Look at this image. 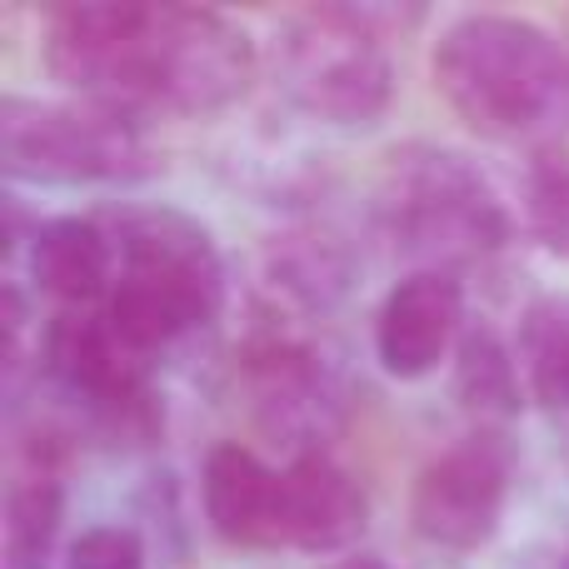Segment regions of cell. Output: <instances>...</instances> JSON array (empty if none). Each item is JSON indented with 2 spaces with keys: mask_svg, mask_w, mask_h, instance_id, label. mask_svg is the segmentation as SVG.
<instances>
[{
  "mask_svg": "<svg viewBox=\"0 0 569 569\" xmlns=\"http://www.w3.org/2000/svg\"><path fill=\"white\" fill-rule=\"evenodd\" d=\"M565 569H569V555H565Z\"/></svg>",
  "mask_w": 569,
  "mask_h": 569,
  "instance_id": "obj_18",
  "label": "cell"
},
{
  "mask_svg": "<svg viewBox=\"0 0 569 569\" xmlns=\"http://www.w3.org/2000/svg\"><path fill=\"white\" fill-rule=\"evenodd\" d=\"M150 555H146V540L140 530L130 525H90L70 540L66 560L60 569H146Z\"/></svg>",
  "mask_w": 569,
  "mask_h": 569,
  "instance_id": "obj_16",
  "label": "cell"
},
{
  "mask_svg": "<svg viewBox=\"0 0 569 569\" xmlns=\"http://www.w3.org/2000/svg\"><path fill=\"white\" fill-rule=\"evenodd\" d=\"M66 520V495L50 475H26L6 490V525H0V569H50Z\"/></svg>",
  "mask_w": 569,
  "mask_h": 569,
  "instance_id": "obj_12",
  "label": "cell"
},
{
  "mask_svg": "<svg viewBox=\"0 0 569 569\" xmlns=\"http://www.w3.org/2000/svg\"><path fill=\"white\" fill-rule=\"evenodd\" d=\"M510 500V450L500 435H470L420 470L410 490V530L430 550L470 555L495 540Z\"/></svg>",
  "mask_w": 569,
  "mask_h": 569,
  "instance_id": "obj_7",
  "label": "cell"
},
{
  "mask_svg": "<svg viewBox=\"0 0 569 569\" xmlns=\"http://www.w3.org/2000/svg\"><path fill=\"white\" fill-rule=\"evenodd\" d=\"M385 220L395 246L450 270L485 260L510 240V216L465 156L440 146H405L385 166Z\"/></svg>",
  "mask_w": 569,
  "mask_h": 569,
  "instance_id": "obj_5",
  "label": "cell"
},
{
  "mask_svg": "<svg viewBox=\"0 0 569 569\" xmlns=\"http://www.w3.org/2000/svg\"><path fill=\"white\" fill-rule=\"evenodd\" d=\"M26 266L36 290H46L50 300H60L66 310H86L90 300H100L106 290H116V240L106 226L80 216H56L40 220L30 230Z\"/></svg>",
  "mask_w": 569,
  "mask_h": 569,
  "instance_id": "obj_11",
  "label": "cell"
},
{
  "mask_svg": "<svg viewBox=\"0 0 569 569\" xmlns=\"http://www.w3.org/2000/svg\"><path fill=\"white\" fill-rule=\"evenodd\" d=\"M520 370L545 410L569 415V295L530 305L520 325Z\"/></svg>",
  "mask_w": 569,
  "mask_h": 569,
  "instance_id": "obj_14",
  "label": "cell"
},
{
  "mask_svg": "<svg viewBox=\"0 0 569 569\" xmlns=\"http://www.w3.org/2000/svg\"><path fill=\"white\" fill-rule=\"evenodd\" d=\"M276 76L290 106L340 130L375 126L395 100L385 30L360 6H315L284 20L276 36Z\"/></svg>",
  "mask_w": 569,
  "mask_h": 569,
  "instance_id": "obj_4",
  "label": "cell"
},
{
  "mask_svg": "<svg viewBox=\"0 0 569 569\" xmlns=\"http://www.w3.org/2000/svg\"><path fill=\"white\" fill-rule=\"evenodd\" d=\"M120 276L110 325L136 355L166 350L210 325L226 305V260L200 220L166 206H130L110 220Z\"/></svg>",
  "mask_w": 569,
  "mask_h": 569,
  "instance_id": "obj_3",
  "label": "cell"
},
{
  "mask_svg": "<svg viewBox=\"0 0 569 569\" xmlns=\"http://www.w3.org/2000/svg\"><path fill=\"white\" fill-rule=\"evenodd\" d=\"M370 500L360 480L320 450L295 455L280 470V545L310 555L350 550L365 535Z\"/></svg>",
  "mask_w": 569,
  "mask_h": 569,
  "instance_id": "obj_9",
  "label": "cell"
},
{
  "mask_svg": "<svg viewBox=\"0 0 569 569\" xmlns=\"http://www.w3.org/2000/svg\"><path fill=\"white\" fill-rule=\"evenodd\" d=\"M0 160L16 180L40 186H130L156 170L136 116L20 96L0 106Z\"/></svg>",
  "mask_w": 569,
  "mask_h": 569,
  "instance_id": "obj_6",
  "label": "cell"
},
{
  "mask_svg": "<svg viewBox=\"0 0 569 569\" xmlns=\"http://www.w3.org/2000/svg\"><path fill=\"white\" fill-rule=\"evenodd\" d=\"M430 76L445 106L490 140H525L569 110V60L545 26L470 10L440 30Z\"/></svg>",
  "mask_w": 569,
  "mask_h": 569,
  "instance_id": "obj_2",
  "label": "cell"
},
{
  "mask_svg": "<svg viewBox=\"0 0 569 569\" xmlns=\"http://www.w3.org/2000/svg\"><path fill=\"white\" fill-rule=\"evenodd\" d=\"M465 340V284L450 270H415L375 315V360L390 380H430Z\"/></svg>",
  "mask_w": 569,
  "mask_h": 569,
  "instance_id": "obj_8",
  "label": "cell"
},
{
  "mask_svg": "<svg viewBox=\"0 0 569 569\" xmlns=\"http://www.w3.org/2000/svg\"><path fill=\"white\" fill-rule=\"evenodd\" d=\"M325 569H390L380 555H345V560H330Z\"/></svg>",
  "mask_w": 569,
  "mask_h": 569,
  "instance_id": "obj_17",
  "label": "cell"
},
{
  "mask_svg": "<svg viewBox=\"0 0 569 569\" xmlns=\"http://www.w3.org/2000/svg\"><path fill=\"white\" fill-rule=\"evenodd\" d=\"M46 70L86 106L120 116H216L256 80V40L206 6L80 0L46 20Z\"/></svg>",
  "mask_w": 569,
  "mask_h": 569,
  "instance_id": "obj_1",
  "label": "cell"
},
{
  "mask_svg": "<svg viewBox=\"0 0 569 569\" xmlns=\"http://www.w3.org/2000/svg\"><path fill=\"white\" fill-rule=\"evenodd\" d=\"M455 395L470 415L480 420H510L520 415V360L510 355V345L480 325L465 330L460 350H455Z\"/></svg>",
  "mask_w": 569,
  "mask_h": 569,
  "instance_id": "obj_13",
  "label": "cell"
},
{
  "mask_svg": "<svg viewBox=\"0 0 569 569\" xmlns=\"http://www.w3.org/2000/svg\"><path fill=\"white\" fill-rule=\"evenodd\" d=\"M525 230L555 260H569V160H535L525 170Z\"/></svg>",
  "mask_w": 569,
  "mask_h": 569,
  "instance_id": "obj_15",
  "label": "cell"
},
{
  "mask_svg": "<svg viewBox=\"0 0 569 569\" xmlns=\"http://www.w3.org/2000/svg\"><path fill=\"white\" fill-rule=\"evenodd\" d=\"M200 500L210 530L226 545H280V470H270L256 450L236 440L216 445L200 470Z\"/></svg>",
  "mask_w": 569,
  "mask_h": 569,
  "instance_id": "obj_10",
  "label": "cell"
}]
</instances>
